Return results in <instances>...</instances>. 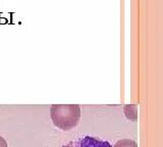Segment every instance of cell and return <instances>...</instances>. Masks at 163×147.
<instances>
[{
  "label": "cell",
  "instance_id": "cell-1",
  "mask_svg": "<svg viewBox=\"0 0 163 147\" xmlns=\"http://www.w3.org/2000/svg\"><path fill=\"white\" fill-rule=\"evenodd\" d=\"M50 117L55 127L69 131L78 124L80 108L78 104H54L50 108Z\"/></svg>",
  "mask_w": 163,
  "mask_h": 147
},
{
  "label": "cell",
  "instance_id": "cell-2",
  "mask_svg": "<svg viewBox=\"0 0 163 147\" xmlns=\"http://www.w3.org/2000/svg\"><path fill=\"white\" fill-rule=\"evenodd\" d=\"M62 147H112V145L107 141L100 140L90 136H85V137L78 138L76 140L69 141Z\"/></svg>",
  "mask_w": 163,
  "mask_h": 147
},
{
  "label": "cell",
  "instance_id": "cell-3",
  "mask_svg": "<svg viewBox=\"0 0 163 147\" xmlns=\"http://www.w3.org/2000/svg\"><path fill=\"white\" fill-rule=\"evenodd\" d=\"M112 147H138L137 143L131 139H121V140L117 141Z\"/></svg>",
  "mask_w": 163,
  "mask_h": 147
},
{
  "label": "cell",
  "instance_id": "cell-4",
  "mask_svg": "<svg viewBox=\"0 0 163 147\" xmlns=\"http://www.w3.org/2000/svg\"><path fill=\"white\" fill-rule=\"evenodd\" d=\"M0 147H8L6 140L3 137H1V136H0Z\"/></svg>",
  "mask_w": 163,
  "mask_h": 147
},
{
  "label": "cell",
  "instance_id": "cell-5",
  "mask_svg": "<svg viewBox=\"0 0 163 147\" xmlns=\"http://www.w3.org/2000/svg\"><path fill=\"white\" fill-rule=\"evenodd\" d=\"M8 23V20L3 16H0V25H3V24H7Z\"/></svg>",
  "mask_w": 163,
  "mask_h": 147
}]
</instances>
